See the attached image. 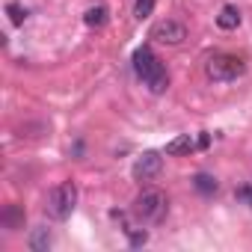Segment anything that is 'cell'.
I'll list each match as a JSON object with an SVG mask.
<instances>
[{
  "label": "cell",
  "mask_w": 252,
  "mask_h": 252,
  "mask_svg": "<svg viewBox=\"0 0 252 252\" xmlns=\"http://www.w3.org/2000/svg\"><path fill=\"white\" fill-rule=\"evenodd\" d=\"M205 74L214 83H231V80L246 74V60L237 57V54H214L205 63Z\"/></svg>",
  "instance_id": "obj_2"
},
{
  "label": "cell",
  "mask_w": 252,
  "mask_h": 252,
  "mask_svg": "<svg viewBox=\"0 0 252 252\" xmlns=\"http://www.w3.org/2000/svg\"><path fill=\"white\" fill-rule=\"evenodd\" d=\"M234 196H237V202H243V205H249V208H252V187H237V190H234Z\"/></svg>",
  "instance_id": "obj_15"
},
{
  "label": "cell",
  "mask_w": 252,
  "mask_h": 252,
  "mask_svg": "<svg viewBox=\"0 0 252 252\" xmlns=\"http://www.w3.org/2000/svg\"><path fill=\"white\" fill-rule=\"evenodd\" d=\"M193 149H199V140H196V137H190V134L175 137V140H169V143H166V155H184V152H193Z\"/></svg>",
  "instance_id": "obj_8"
},
{
  "label": "cell",
  "mask_w": 252,
  "mask_h": 252,
  "mask_svg": "<svg viewBox=\"0 0 252 252\" xmlns=\"http://www.w3.org/2000/svg\"><path fill=\"white\" fill-rule=\"evenodd\" d=\"M166 208H169V202L160 190H143L134 199V214L140 222H160L166 217Z\"/></svg>",
  "instance_id": "obj_3"
},
{
  "label": "cell",
  "mask_w": 252,
  "mask_h": 252,
  "mask_svg": "<svg viewBox=\"0 0 252 252\" xmlns=\"http://www.w3.org/2000/svg\"><path fill=\"white\" fill-rule=\"evenodd\" d=\"M193 187H196L202 196H214V193L220 190V181H217L214 175H208V172H199V175H193Z\"/></svg>",
  "instance_id": "obj_10"
},
{
  "label": "cell",
  "mask_w": 252,
  "mask_h": 252,
  "mask_svg": "<svg viewBox=\"0 0 252 252\" xmlns=\"http://www.w3.org/2000/svg\"><path fill=\"white\" fill-rule=\"evenodd\" d=\"M74 205H77V187H74V181L57 184L51 190V196H48V214L54 220H68L71 211H74Z\"/></svg>",
  "instance_id": "obj_4"
},
{
  "label": "cell",
  "mask_w": 252,
  "mask_h": 252,
  "mask_svg": "<svg viewBox=\"0 0 252 252\" xmlns=\"http://www.w3.org/2000/svg\"><path fill=\"white\" fill-rule=\"evenodd\" d=\"M128 237H131V246H143V243L149 240L146 231H134V228H128Z\"/></svg>",
  "instance_id": "obj_16"
},
{
  "label": "cell",
  "mask_w": 252,
  "mask_h": 252,
  "mask_svg": "<svg viewBox=\"0 0 252 252\" xmlns=\"http://www.w3.org/2000/svg\"><path fill=\"white\" fill-rule=\"evenodd\" d=\"M152 39L163 42V45H181L187 39V27L181 21H172V18H163L152 27Z\"/></svg>",
  "instance_id": "obj_5"
},
{
  "label": "cell",
  "mask_w": 252,
  "mask_h": 252,
  "mask_svg": "<svg viewBox=\"0 0 252 252\" xmlns=\"http://www.w3.org/2000/svg\"><path fill=\"white\" fill-rule=\"evenodd\" d=\"M217 24H220V30H237L240 27V9L237 6H222L220 15H217Z\"/></svg>",
  "instance_id": "obj_7"
},
{
  "label": "cell",
  "mask_w": 252,
  "mask_h": 252,
  "mask_svg": "<svg viewBox=\"0 0 252 252\" xmlns=\"http://www.w3.org/2000/svg\"><path fill=\"white\" fill-rule=\"evenodd\" d=\"M3 225H6V228H12V231H15V228H21V225H24V211H21L18 205H9V208L3 211Z\"/></svg>",
  "instance_id": "obj_11"
},
{
  "label": "cell",
  "mask_w": 252,
  "mask_h": 252,
  "mask_svg": "<svg viewBox=\"0 0 252 252\" xmlns=\"http://www.w3.org/2000/svg\"><path fill=\"white\" fill-rule=\"evenodd\" d=\"M152 12H155V0H137V6H134V15H137V21H146Z\"/></svg>",
  "instance_id": "obj_14"
},
{
  "label": "cell",
  "mask_w": 252,
  "mask_h": 252,
  "mask_svg": "<svg viewBox=\"0 0 252 252\" xmlns=\"http://www.w3.org/2000/svg\"><path fill=\"white\" fill-rule=\"evenodd\" d=\"M83 21H86L89 27H104V24H107V9H104V6H89L86 15H83Z\"/></svg>",
  "instance_id": "obj_12"
},
{
  "label": "cell",
  "mask_w": 252,
  "mask_h": 252,
  "mask_svg": "<svg viewBox=\"0 0 252 252\" xmlns=\"http://www.w3.org/2000/svg\"><path fill=\"white\" fill-rule=\"evenodd\" d=\"M27 243H30L33 252H48V249H51V231H48L45 225H39V228L30 231V240H27Z\"/></svg>",
  "instance_id": "obj_9"
},
{
  "label": "cell",
  "mask_w": 252,
  "mask_h": 252,
  "mask_svg": "<svg viewBox=\"0 0 252 252\" xmlns=\"http://www.w3.org/2000/svg\"><path fill=\"white\" fill-rule=\"evenodd\" d=\"M134 71H137V77L149 86V92H155V95H163V92H166L169 74H166L163 63L152 54V48H137V51H134Z\"/></svg>",
  "instance_id": "obj_1"
},
{
  "label": "cell",
  "mask_w": 252,
  "mask_h": 252,
  "mask_svg": "<svg viewBox=\"0 0 252 252\" xmlns=\"http://www.w3.org/2000/svg\"><path fill=\"white\" fill-rule=\"evenodd\" d=\"M6 15H9V21H12L15 27H21V24L27 21V9H24L21 3H9V6H6Z\"/></svg>",
  "instance_id": "obj_13"
},
{
  "label": "cell",
  "mask_w": 252,
  "mask_h": 252,
  "mask_svg": "<svg viewBox=\"0 0 252 252\" xmlns=\"http://www.w3.org/2000/svg\"><path fill=\"white\" fill-rule=\"evenodd\" d=\"M160 169H163V158H160V152H143L137 160H134V178L137 181H152V178H158L160 175Z\"/></svg>",
  "instance_id": "obj_6"
}]
</instances>
